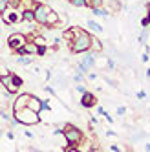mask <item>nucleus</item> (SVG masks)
Instances as JSON below:
<instances>
[{"mask_svg": "<svg viewBox=\"0 0 150 152\" xmlns=\"http://www.w3.org/2000/svg\"><path fill=\"white\" fill-rule=\"evenodd\" d=\"M29 94H22V95H18L17 97V101H15V104H13V110L15 112H18V110H22V108H26L28 106V101H29Z\"/></svg>", "mask_w": 150, "mask_h": 152, "instance_id": "6", "label": "nucleus"}, {"mask_svg": "<svg viewBox=\"0 0 150 152\" xmlns=\"http://www.w3.org/2000/svg\"><path fill=\"white\" fill-rule=\"evenodd\" d=\"M88 28H92L93 31H97V33H99V31H103V28H101L97 22H93V20H90V22H88Z\"/></svg>", "mask_w": 150, "mask_h": 152, "instance_id": "16", "label": "nucleus"}, {"mask_svg": "<svg viewBox=\"0 0 150 152\" xmlns=\"http://www.w3.org/2000/svg\"><path fill=\"white\" fill-rule=\"evenodd\" d=\"M9 6V0H0V13H4Z\"/></svg>", "mask_w": 150, "mask_h": 152, "instance_id": "17", "label": "nucleus"}, {"mask_svg": "<svg viewBox=\"0 0 150 152\" xmlns=\"http://www.w3.org/2000/svg\"><path fill=\"white\" fill-rule=\"evenodd\" d=\"M17 62H18V64H24V66H28V64L33 62V59H29V55H20V57L17 59Z\"/></svg>", "mask_w": 150, "mask_h": 152, "instance_id": "12", "label": "nucleus"}, {"mask_svg": "<svg viewBox=\"0 0 150 152\" xmlns=\"http://www.w3.org/2000/svg\"><path fill=\"white\" fill-rule=\"evenodd\" d=\"M139 42H143V44L146 46V42H148V39H146V31L143 33V37H139Z\"/></svg>", "mask_w": 150, "mask_h": 152, "instance_id": "18", "label": "nucleus"}, {"mask_svg": "<svg viewBox=\"0 0 150 152\" xmlns=\"http://www.w3.org/2000/svg\"><path fill=\"white\" fill-rule=\"evenodd\" d=\"M71 6H75V7H86L88 2H86V0H71Z\"/></svg>", "mask_w": 150, "mask_h": 152, "instance_id": "15", "label": "nucleus"}, {"mask_svg": "<svg viewBox=\"0 0 150 152\" xmlns=\"http://www.w3.org/2000/svg\"><path fill=\"white\" fill-rule=\"evenodd\" d=\"M57 22H59L57 13H55V11H50L48 17H46V20H44V26H53V24H57Z\"/></svg>", "mask_w": 150, "mask_h": 152, "instance_id": "9", "label": "nucleus"}, {"mask_svg": "<svg viewBox=\"0 0 150 152\" xmlns=\"http://www.w3.org/2000/svg\"><path fill=\"white\" fill-rule=\"evenodd\" d=\"M64 137H66V141H68V145H77L79 141L82 139V132L79 128H75V126H71V125H68L66 128H64Z\"/></svg>", "mask_w": 150, "mask_h": 152, "instance_id": "3", "label": "nucleus"}, {"mask_svg": "<svg viewBox=\"0 0 150 152\" xmlns=\"http://www.w3.org/2000/svg\"><path fill=\"white\" fill-rule=\"evenodd\" d=\"M20 20H29V22H33V20H35L33 11H31V9H26V11L22 13V17H20Z\"/></svg>", "mask_w": 150, "mask_h": 152, "instance_id": "10", "label": "nucleus"}, {"mask_svg": "<svg viewBox=\"0 0 150 152\" xmlns=\"http://www.w3.org/2000/svg\"><path fill=\"white\" fill-rule=\"evenodd\" d=\"M15 121L20 125H35L39 123V112H33L31 108H22V110L15 112Z\"/></svg>", "mask_w": 150, "mask_h": 152, "instance_id": "2", "label": "nucleus"}, {"mask_svg": "<svg viewBox=\"0 0 150 152\" xmlns=\"http://www.w3.org/2000/svg\"><path fill=\"white\" fill-rule=\"evenodd\" d=\"M86 2H88V0H86Z\"/></svg>", "mask_w": 150, "mask_h": 152, "instance_id": "22", "label": "nucleus"}, {"mask_svg": "<svg viewBox=\"0 0 150 152\" xmlns=\"http://www.w3.org/2000/svg\"><path fill=\"white\" fill-rule=\"evenodd\" d=\"M141 24H143V28H148V18H146V17L141 20Z\"/></svg>", "mask_w": 150, "mask_h": 152, "instance_id": "20", "label": "nucleus"}, {"mask_svg": "<svg viewBox=\"0 0 150 152\" xmlns=\"http://www.w3.org/2000/svg\"><path fill=\"white\" fill-rule=\"evenodd\" d=\"M95 103H97V99H95L93 94H90V92H84V94H82V97H81V104H82L84 108H92Z\"/></svg>", "mask_w": 150, "mask_h": 152, "instance_id": "7", "label": "nucleus"}, {"mask_svg": "<svg viewBox=\"0 0 150 152\" xmlns=\"http://www.w3.org/2000/svg\"><path fill=\"white\" fill-rule=\"evenodd\" d=\"M75 90H77V92H81V94H84V92H86V88H84V86H81V84H77V88H75Z\"/></svg>", "mask_w": 150, "mask_h": 152, "instance_id": "19", "label": "nucleus"}, {"mask_svg": "<svg viewBox=\"0 0 150 152\" xmlns=\"http://www.w3.org/2000/svg\"><path fill=\"white\" fill-rule=\"evenodd\" d=\"M92 37L86 31H77V37L71 42V51L73 53H82V51H88L92 48Z\"/></svg>", "mask_w": 150, "mask_h": 152, "instance_id": "1", "label": "nucleus"}, {"mask_svg": "<svg viewBox=\"0 0 150 152\" xmlns=\"http://www.w3.org/2000/svg\"><path fill=\"white\" fill-rule=\"evenodd\" d=\"M33 152H40V150H33Z\"/></svg>", "mask_w": 150, "mask_h": 152, "instance_id": "21", "label": "nucleus"}, {"mask_svg": "<svg viewBox=\"0 0 150 152\" xmlns=\"http://www.w3.org/2000/svg\"><path fill=\"white\" fill-rule=\"evenodd\" d=\"M104 4V0H88V6L93 9V7H103Z\"/></svg>", "mask_w": 150, "mask_h": 152, "instance_id": "14", "label": "nucleus"}, {"mask_svg": "<svg viewBox=\"0 0 150 152\" xmlns=\"http://www.w3.org/2000/svg\"><path fill=\"white\" fill-rule=\"evenodd\" d=\"M7 44H9V48H11V50L18 51L20 48L26 44V39H24V35H20V33H13V35H9Z\"/></svg>", "mask_w": 150, "mask_h": 152, "instance_id": "5", "label": "nucleus"}, {"mask_svg": "<svg viewBox=\"0 0 150 152\" xmlns=\"http://www.w3.org/2000/svg\"><path fill=\"white\" fill-rule=\"evenodd\" d=\"M11 86H13V88H18V86H22V79L17 77L15 73H11Z\"/></svg>", "mask_w": 150, "mask_h": 152, "instance_id": "13", "label": "nucleus"}, {"mask_svg": "<svg viewBox=\"0 0 150 152\" xmlns=\"http://www.w3.org/2000/svg\"><path fill=\"white\" fill-rule=\"evenodd\" d=\"M93 64H95V61H93V55H86V57H84V62L81 64V66H84V68H90V66H93Z\"/></svg>", "mask_w": 150, "mask_h": 152, "instance_id": "11", "label": "nucleus"}, {"mask_svg": "<svg viewBox=\"0 0 150 152\" xmlns=\"http://www.w3.org/2000/svg\"><path fill=\"white\" fill-rule=\"evenodd\" d=\"M51 11L50 9V6H46V4H37V7L33 9V15H35V22H39V24H44V20H46V17H48V13Z\"/></svg>", "mask_w": 150, "mask_h": 152, "instance_id": "4", "label": "nucleus"}, {"mask_svg": "<svg viewBox=\"0 0 150 152\" xmlns=\"http://www.w3.org/2000/svg\"><path fill=\"white\" fill-rule=\"evenodd\" d=\"M40 103H42V101H39L37 97L31 95V97H29V101H28V108H31L33 112H40Z\"/></svg>", "mask_w": 150, "mask_h": 152, "instance_id": "8", "label": "nucleus"}]
</instances>
